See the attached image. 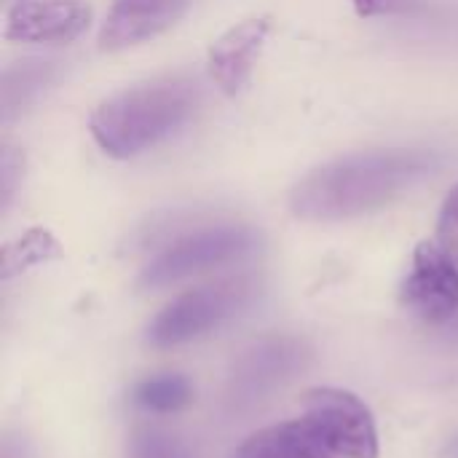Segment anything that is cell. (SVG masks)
<instances>
[{
  "label": "cell",
  "instance_id": "17",
  "mask_svg": "<svg viewBox=\"0 0 458 458\" xmlns=\"http://www.w3.org/2000/svg\"><path fill=\"white\" fill-rule=\"evenodd\" d=\"M362 19L373 16H413L424 8L421 0H352Z\"/></svg>",
  "mask_w": 458,
  "mask_h": 458
},
{
  "label": "cell",
  "instance_id": "13",
  "mask_svg": "<svg viewBox=\"0 0 458 458\" xmlns=\"http://www.w3.org/2000/svg\"><path fill=\"white\" fill-rule=\"evenodd\" d=\"M193 400V386L185 376L180 373H164L156 378L142 381L134 389V403L156 416H166V413H180L182 408H188Z\"/></svg>",
  "mask_w": 458,
  "mask_h": 458
},
{
  "label": "cell",
  "instance_id": "16",
  "mask_svg": "<svg viewBox=\"0 0 458 458\" xmlns=\"http://www.w3.org/2000/svg\"><path fill=\"white\" fill-rule=\"evenodd\" d=\"M437 244L458 263V185L448 193L437 220Z\"/></svg>",
  "mask_w": 458,
  "mask_h": 458
},
{
  "label": "cell",
  "instance_id": "5",
  "mask_svg": "<svg viewBox=\"0 0 458 458\" xmlns=\"http://www.w3.org/2000/svg\"><path fill=\"white\" fill-rule=\"evenodd\" d=\"M303 419L338 458H378V429L370 408L346 389L317 386L303 394Z\"/></svg>",
  "mask_w": 458,
  "mask_h": 458
},
{
  "label": "cell",
  "instance_id": "18",
  "mask_svg": "<svg viewBox=\"0 0 458 458\" xmlns=\"http://www.w3.org/2000/svg\"><path fill=\"white\" fill-rule=\"evenodd\" d=\"M21 169V158L13 153V148L3 150V207H8L11 196H13V177Z\"/></svg>",
  "mask_w": 458,
  "mask_h": 458
},
{
  "label": "cell",
  "instance_id": "3",
  "mask_svg": "<svg viewBox=\"0 0 458 458\" xmlns=\"http://www.w3.org/2000/svg\"><path fill=\"white\" fill-rule=\"evenodd\" d=\"M255 293L258 284L250 276L223 279L188 290L158 311L148 327V344L153 349H174L191 344L239 317L255 301Z\"/></svg>",
  "mask_w": 458,
  "mask_h": 458
},
{
  "label": "cell",
  "instance_id": "2",
  "mask_svg": "<svg viewBox=\"0 0 458 458\" xmlns=\"http://www.w3.org/2000/svg\"><path fill=\"white\" fill-rule=\"evenodd\" d=\"M199 105L191 78H161L105 99L91 113V137L113 158H131L177 131Z\"/></svg>",
  "mask_w": 458,
  "mask_h": 458
},
{
  "label": "cell",
  "instance_id": "10",
  "mask_svg": "<svg viewBox=\"0 0 458 458\" xmlns=\"http://www.w3.org/2000/svg\"><path fill=\"white\" fill-rule=\"evenodd\" d=\"M271 32L268 16H252L223 32L207 54L209 78L225 91L236 94L250 81V72L255 67V56L260 54L266 38Z\"/></svg>",
  "mask_w": 458,
  "mask_h": 458
},
{
  "label": "cell",
  "instance_id": "1",
  "mask_svg": "<svg viewBox=\"0 0 458 458\" xmlns=\"http://www.w3.org/2000/svg\"><path fill=\"white\" fill-rule=\"evenodd\" d=\"M437 169L424 150H378L333 161L295 185L290 209L303 220H346L373 212Z\"/></svg>",
  "mask_w": 458,
  "mask_h": 458
},
{
  "label": "cell",
  "instance_id": "6",
  "mask_svg": "<svg viewBox=\"0 0 458 458\" xmlns=\"http://www.w3.org/2000/svg\"><path fill=\"white\" fill-rule=\"evenodd\" d=\"M311 352L303 341L290 335H271L255 341L233 362L228 376V403L233 411L255 408L268 400L276 389L293 381L309 362Z\"/></svg>",
  "mask_w": 458,
  "mask_h": 458
},
{
  "label": "cell",
  "instance_id": "7",
  "mask_svg": "<svg viewBox=\"0 0 458 458\" xmlns=\"http://www.w3.org/2000/svg\"><path fill=\"white\" fill-rule=\"evenodd\" d=\"M403 303L427 325H448L458 314V263L437 242H421L403 284Z\"/></svg>",
  "mask_w": 458,
  "mask_h": 458
},
{
  "label": "cell",
  "instance_id": "19",
  "mask_svg": "<svg viewBox=\"0 0 458 458\" xmlns=\"http://www.w3.org/2000/svg\"><path fill=\"white\" fill-rule=\"evenodd\" d=\"M454 333H456V335H458V319H456V322H454Z\"/></svg>",
  "mask_w": 458,
  "mask_h": 458
},
{
  "label": "cell",
  "instance_id": "8",
  "mask_svg": "<svg viewBox=\"0 0 458 458\" xmlns=\"http://www.w3.org/2000/svg\"><path fill=\"white\" fill-rule=\"evenodd\" d=\"M91 11L81 0H13L5 13V40L70 43L89 27Z\"/></svg>",
  "mask_w": 458,
  "mask_h": 458
},
{
  "label": "cell",
  "instance_id": "12",
  "mask_svg": "<svg viewBox=\"0 0 458 458\" xmlns=\"http://www.w3.org/2000/svg\"><path fill=\"white\" fill-rule=\"evenodd\" d=\"M54 62L43 59H24L11 64L3 72V115L11 118L16 110H21L54 75Z\"/></svg>",
  "mask_w": 458,
  "mask_h": 458
},
{
  "label": "cell",
  "instance_id": "15",
  "mask_svg": "<svg viewBox=\"0 0 458 458\" xmlns=\"http://www.w3.org/2000/svg\"><path fill=\"white\" fill-rule=\"evenodd\" d=\"M129 458H196V454L182 437L161 427H140L129 440Z\"/></svg>",
  "mask_w": 458,
  "mask_h": 458
},
{
  "label": "cell",
  "instance_id": "11",
  "mask_svg": "<svg viewBox=\"0 0 458 458\" xmlns=\"http://www.w3.org/2000/svg\"><path fill=\"white\" fill-rule=\"evenodd\" d=\"M231 458H338L301 416L250 435Z\"/></svg>",
  "mask_w": 458,
  "mask_h": 458
},
{
  "label": "cell",
  "instance_id": "9",
  "mask_svg": "<svg viewBox=\"0 0 458 458\" xmlns=\"http://www.w3.org/2000/svg\"><path fill=\"white\" fill-rule=\"evenodd\" d=\"M191 8V0H113L99 30V48L118 51L150 40L174 27Z\"/></svg>",
  "mask_w": 458,
  "mask_h": 458
},
{
  "label": "cell",
  "instance_id": "4",
  "mask_svg": "<svg viewBox=\"0 0 458 458\" xmlns=\"http://www.w3.org/2000/svg\"><path fill=\"white\" fill-rule=\"evenodd\" d=\"M258 247V236L250 228L239 225H217L188 233L169 244L158 258H153L140 274L142 290H164L182 279L199 276L204 271L236 263L252 255Z\"/></svg>",
  "mask_w": 458,
  "mask_h": 458
},
{
  "label": "cell",
  "instance_id": "14",
  "mask_svg": "<svg viewBox=\"0 0 458 458\" xmlns=\"http://www.w3.org/2000/svg\"><path fill=\"white\" fill-rule=\"evenodd\" d=\"M59 255H62V250H59L56 239L43 228H32L21 239H16L13 244H8L3 250V279H11L32 266H40Z\"/></svg>",
  "mask_w": 458,
  "mask_h": 458
}]
</instances>
